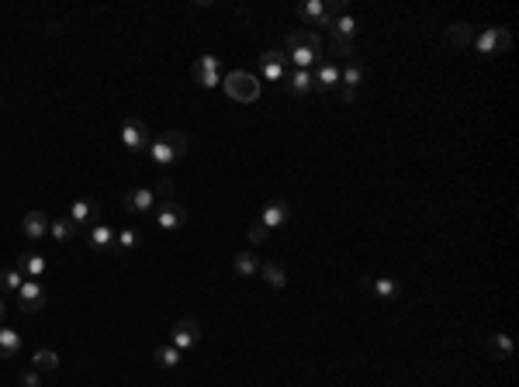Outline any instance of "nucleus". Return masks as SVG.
<instances>
[{
  "label": "nucleus",
  "instance_id": "nucleus-1",
  "mask_svg": "<svg viewBox=\"0 0 519 387\" xmlns=\"http://www.w3.org/2000/svg\"><path fill=\"white\" fill-rule=\"evenodd\" d=\"M284 56L298 66V70H311L318 59H322V38L309 31V28H302V31H291L288 38H284Z\"/></svg>",
  "mask_w": 519,
  "mask_h": 387
},
{
  "label": "nucleus",
  "instance_id": "nucleus-12",
  "mask_svg": "<svg viewBox=\"0 0 519 387\" xmlns=\"http://www.w3.org/2000/svg\"><path fill=\"white\" fill-rule=\"evenodd\" d=\"M311 80H315V90H322V94L339 90V66H336L329 56H322V59H318V70L311 73Z\"/></svg>",
  "mask_w": 519,
  "mask_h": 387
},
{
  "label": "nucleus",
  "instance_id": "nucleus-28",
  "mask_svg": "<svg viewBox=\"0 0 519 387\" xmlns=\"http://www.w3.org/2000/svg\"><path fill=\"white\" fill-rule=\"evenodd\" d=\"M447 38H450V45H457V49L474 45V31H471V24H450Z\"/></svg>",
  "mask_w": 519,
  "mask_h": 387
},
{
  "label": "nucleus",
  "instance_id": "nucleus-29",
  "mask_svg": "<svg viewBox=\"0 0 519 387\" xmlns=\"http://www.w3.org/2000/svg\"><path fill=\"white\" fill-rule=\"evenodd\" d=\"M31 363H35V370H42V374H52V370L59 367V353H56V349H35Z\"/></svg>",
  "mask_w": 519,
  "mask_h": 387
},
{
  "label": "nucleus",
  "instance_id": "nucleus-24",
  "mask_svg": "<svg viewBox=\"0 0 519 387\" xmlns=\"http://www.w3.org/2000/svg\"><path fill=\"white\" fill-rule=\"evenodd\" d=\"M260 274H263V281H267L274 290L288 287V270H284L281 263H263V267H260Z\"/></svg>",
  "mask_w": 519,
  "mask_h": 387
},
{
  "label": "nucleus",
  "instance_id": "nucleus-33",
  "mask_svg": "<svg viewBox=\"0 0 519 387\" xmlns=\"http://www.w3.org/2000/svg\"><path fill=\"white\" fill-rule=\"evenodd\" d=\"M329 59L336 63V59H343V63H353L357 59V52H353V42H332V49H329Z\"/></svg>",
  "mask_w": 519,
  "mask_h": 387
},
{
  "label": "nucleus",
  "instance_id": "nucleus-21",
  "mask_svg": "<svg viewBox=\"0 0 519 387\" xmlns=\"http://www.w3.org/2000/svg\"><path fill=\"white\" fill-rule=\"evenodd\" d=\"M17 353H21V332L0 325V360H10V356H17Z\"/></svg>",
  "mask_w": 519,
  "mask_h": 387
},
{
  "label": "nucleus",
  "instance_id": "nucleus-25",
  "mask_svg": "<svg viewBox=\"0 0 519 387\" xmlns=\"http://www.w3.org/2000/svg\"><path fill=\"white\" fill-rule=\"evenodd\" d=\"M371 287H374V294H378L381 301H395V297L402 294V284H398L395 277H374Z\"/></svg>",
  "mask_w": 519,
  "mask_h": 387
},
{
  "label": "nucleus",
  "instance_id": "nucleus-3",
  "mask_svg": "<svg viewBox=\"0 0 519 387\" xmlns=\"http://www.w3.org/2000/svg\"><path fill=\"white\" fill-rule=\"evenodd\" d=\"M222 87H225V94L232 97V100H239V104H253L260 97V80L253 73H246V70L225 73L222 77Z\"/></svg>",
  "mask_w": 519,
  "mask_h": 387
},
{
  "label": "nucleus",
  "instance_id": "nucleus-9",
  "mask_svg": "<svg viewBox=\"0 0 519 387\" xmlns=\"http://www.w3.org/2000/svg\"><path fill=\"white\" fill-rule=\"evenodd\" d=\"M198 342H201V325L191 322V318H180L173 325V332H170V346H177L184 353V349H194Z\"/></svg>",
  "mask_w": 519,
  "mask_h": 387
},
{
  "label": "nucleus",
  "instance_id": "nucleus-5",
  "mask_svg": "<svg viewBox=\"0 0 519 387\" xmlns=\"http://www.w3.org/2000/svg\"><path fill=\"white\" fill-rule=\"evenodd\" d=\"M509 45H513V38H509L506 28H485L481 35H474V49H478L481 56H499V52H506Z\"/></svg>",
  "mask_w": 519,
  "mask_h": 387
},
{
  "label": "nucleus",
  "instance_id": "nucleus-10",
  "mask_svg": "<svg viewBox=\"0 0 519 387\" xmlns=\"http://www.w3.org/2000/svg\"><path fill=\"white\" fill-rule=\"evenodd\" d=\"M17 304H21L24 315H38L42 304H45V287H42V281H24L21 290H17Z\"/></svg>",
  "mask_w": 519,
  "mask_h": 387
},
{
  "label": "nucleus",
  "instance_id": "nucleus-31",
  "mask_svg": "<svg viewBox=\"0 0 519 387\" xmlns=\"http://www.w3.org/2000/svg\"><path fill=\"white\" fill-rule=\"evenodd\" d=\"M21 284H24V274H21L17 267L0 274V294H17V290H21Z\"/></svg>",
  "mask_w": 519,
  "mask_h": 387
},
{
  "label": "nucleus",
  "instance_id": "nucleus-6",
  "mask_svg": "<svg viewBox=\"0 0 519 387\" xmlns=\"http://www.w3.org/2000/svg\"><path fill=\"white\" fill-rule=\"evenodd\" d=\"M191 77H194V84H201L205 90L218 87V84H222V63H218V56H198L194 66H191Z\"/></svg>",
  "mask_w": 519,
  "mask_h": 387
},
{
  "label": "nucleus",
  "instance_id": "nucleus-35",
  "mask_svg": "<svg viewBox=\"0 0 519 387\" xmlns=\"http://www.w3.org/2000/svg\"><path fill=\"white\" fill-rule=\"evenodd\" d=\"M153 194H156V197H160L163 204H166V200H173V180H160Z\"/></svg>",
  "mask_w": 519,
  "mask_h": 387
},
{
  "label": "nucleus",
  "instance_id": "nucleus-19",
  "mask_svg": "<svg viewBox=\"0 0 519 387\" xmlns=\"http://www.w3.org/2000/svg\"><path fill=\"white\" fill-rule=\"evenodd\" d=\"M329 28H332V42H353V38H357V31H360V28H357V21H353L350 14L332 17V24H329Z\"/></svg>",
  "mask_w": 519,
  "mask_h": 387
},
{
  "label": "nucleus",
  "instance_id": "nucleus-17",
  "mask_svg": "<svg viewBox=\"0 0 519 387\" xmlns=\"http://www.w3.org/2000/svg\"><path fill=\"white\" fill-rule=\"evenodd\" d=\"M114 228L111 225H104V221H98V225H91V232H87V246L91 249H98V253H104V249H114Z\"/></svg>",
  "mask_w": 519,
  "mask_h": 387
},
{
  "label": "nucleus",
  "instance_id": "nucleus-20",
  "mask_svg": "<svg viewBox=\"0 0 519 387\" xmlns=\"http://www.w3.org/2000/svg\"><path fill=\"white\" fill-rule=\"evenodd\" d=\"M232 267H235V274H239V277H256L263 263H260V256H256L253 249H242V253L232 260Z\"/></svg>",
  "mask_w": 519,
  "mask_h": 387
},
{
  "label": "nucleus",
  "instance_id": "nucleus-39",
  "mask_svg": "<svg viewBox=\"0 0 519 387\" xmlns=\"http://www.w3.org/2000/svg\"><path fill=\"white\" fill-rule=\"evenodd\" d=\"M0 104H3V97H0Z\"/></svg>",
  "mask_w": 519,
  "mask_h": 387
},
{
  "label": "nucleus",
  "instance_id": "nucleus-23",
  "mask_svg": "<svg viewBox=\"0 0 519 387\" xmlns=\"http://www.w3.org/2000/svg\"><path fill=\"white\" fill-rule=\"evenodd\" d=\"M77 232H80V228H77L70 218H56V221H49V235H52L56 242H73Z\"/></svg>",
  "mask_w": 519,
  "mask_h": 387
},
{
  "label": "nucleus",
  "instance_id": "nucleus-4",
  "mask_svg": "<svg viewBox=\"0 0 519 387\" xmlns=\"http://www.w3.org/2000/svg\"><path fill=\"white\" fill-rule=\"evenodd\" d=\"M118 139H121V145L128 149V152H146L149 149V128H146V121H139V118H128L125 125H121V132H118Z\"/></svg>",
  "mask_w": 519,
  "mask_h": 387
},
{
  "label": "nucleus",
  "instance_id": "nucleus-14",
  "mask_svg": "<svg viewBox=\"0 0 519 387\" xmlns=\"http://www.w3.org/2000/svg\"><path fill=\"white\" fill-rule=\"evenodd\" d=\"M288 218H291L288 200H270V204L260 211V225H263V228H281V225H288Z\"/></svg>",
  "mask_w": 519,
  "mask_h": 387
},
{
  "label": "nucleus",
  "instance_id": "nucleus-38",
  "mask_svg": "<svg viewBox=\"0 0 519 387\" xmlns=\"http://www.w3.org/2000/svg\"><path fill=\"white\" fill-rule=\"evenodd\" d=\"M3 315H7V304L0 301V325H3Z\"/></svg>",
  "mask_w": 519,
  "mask_h": 387
},
{
  "label": "nucleus",
  "instance_id": "nucleus-11",
  "mask_svg": "<svg viewBox=\"0 0 519 387\" xmlns=\"http://www.w3.org/2000/svg\"><path fill=\"white\" fill-rule=\"evenodd\" d=\"M77 228H84V225H98L101 221V204L98 200H87V197H80V200H73L70 204V214H66Z\"/></svg>",
  "mask_w": 519,
  "mask_h": 387
},
{
  "label": "nucleus",
  "instance_id": "nucleus-37",
  "mask_svg": "<svg viewBox=\"0 0 519 387\" xmlns=\"http://www.w3.org/2000/svg\"><path fill=\"white\" fill-rule=\"evenodd\" d=\"M339 100H343V104H353V100H357V90H346V87H339Z\"/></svg>",
  "mask_w": 519,
  "mask_h": 387
},
{
  "label": "nucleus",
  "instance_id": "nucleus-2",
  "mask_svg": "<svg viewBox=\"0 0 519 387\" xmlns=\"http://www.w3.org/2000/svg\"><path fill=\"white\" fill-rule=\"evenodd\" d=\"M146 152H149L153 166H173L177 159L187 156V135H184V132H163L160 139L149 142Z\"/></svg>",
  "mask_w": 519,
  "mask_h": 387
},
{
  "label": "nucleus",
  "instance_id": "nucleus-16",
  "mask_svg": "<svg viewBox=\"0 0 519 387\" xmlns=\"http://www.w3.org/2000/svg\"><path fill=\"white\" fill-rule=\"evenodd\" d=\"M45 267H49V260H45L42 253H21V256H17V270L24 274V281L45 277Z\"/></svg>",
  "mask_w": 519,
  "mask_h": 387
},
{
  "label": "nucleus",
  "instance_id": "nucleus-13",
  "mask_svg": "<svg viewBox=\"0 0 519 387\" xmlns=\"http://www.w3.org/2000/svg\"><path fill=\"white\" fill-rule=\"evenodd\" d=\"M295 10H298V17H302L309 28H329V24H332V17H329V10H325L322 0H302Z\"/></svg>",
  "mask_w": 519,
  "mask_h": 387
},
{
  "label": "nucleus",
  "instance_id": "nucleus-32",
  "mask_svg": "<svg viewBox=\"0 0 519 387\" xmlns=\"http://www.w3.org/2000/svg\"><path fill=\"white\" fill-rule=\"evenodd\" d=\"M153 356H156V363H160V367H166V370L180 367V349H177V346H160Z\"/></svg>",
  "mask_w": 519,
  "mask_h": 387
},
{
  "label": "nucleus",
  "instance_id": "nucleus-7",
  "mask_svg": "<svg viewBox=\"0 0 519 387\" xmlns=\"http://www.w3.org/2000/svg\"><path fill=\"white\" fill-rule=\"evenodd\" d=\"M260 70H263V80L281 84L288 77V56H284V49H267L260 56Z\"/></svg>",
  "mask_w": 519,
  "mask_h": 387
},
{
  "label": "nucleus",
  "instance_id": "nucleus-22",
  "mask_svg": "<svg viewBox=\"0 0 519 387\" xmlns=\"http://www.w3.org/2000/svg\"><path fill=\"white\" fill-rule=\"evenodd\" d=\"M288 90L295 97H305L315 90V80H311V70H295L291 77H288Z\"/></svg>",
  "mask_w": 519,
  "mask_h": 387
},
{
  "label": "nucleus",
  "instance_id": "nucleus-15",
  "mask_svg": "<svg viewBox=\"0 0 519 387\" xmlns=\"http://www.w3.org/2000/svg\"><path fill=\"white\" fill-rule=\"evenodd\" d=\"M21 235H24L28 242H38L42 235H49V218H45L42 211H28V214L21 218Z\"/></svg>",
  "mask_w": 519,
  "mask_h": 387
},
{
  "label": "nucleus",
  "instance_id": "nucleus-8",
  "mask_svg": "<svg viewBox=\"0 0 519 387\" xmlns=\"http://www.w3.org/2000/svg\"><path fill=\"white\" fill-rule=\"evenodd\" d=\"M156 225L163 228V232H177V228H184L187 225V207L173 197V200H166L160 211H156Z\"/></svg>",
  "mask_w": 519,
  "mask_h": 387
},
{
  "label": "nucleus",
  "instance_id": "nucleus-36",
  "mask_svg": "<svg viewBox=\"0 0 519 387\" xmlns=\"http://www.w3.org/2000/svg\"><path fill=\"white\" fill-rule=\"evenodd\" d=\"M21 387H42L38 370H24V374H21Z\"/></svg>",
  "mask_w": 519,
  "mask_h": 387
},
{
  "label": "nucleus",
  "instance_id": "nucleus-26",
  "mask_svg": "<svg viewBox=\"0 0 519 387\" xmlns=\"http://www.w3.org/2000/svg\"><path fill=\"white\" fill-rule=\"evenodd\" d=\"M360 80H364V66L353 59V63H346L343 70H339V87H346V90H357L360 87Z\"/></svg>",
  "mask_w": 519,
  "mask_h": 387
},
{
  "label": "nucleus",
  "instance_id": "nucleus-30",
  "mask_svg": "<svg viewBox=\"0 0 519 387\" xmlns=\"http://www.w3.org/2000/svg\"><path fill=\"white\" fill-rule=\"evenodd\" d=\"M488 349H492L499 360H513V339H509L506 332H495V335L488 339Z\"/></svg>",
  "mask_w": 519,
  "mask_h": 387
},
{
  "label": "nucleus",
  "instance_id": "nucleus-18",
  "mask_svg": "<svg viewBox=\"0 0 519 387\" xmlns=\"http://www.w3.org/2000/svg\"><path fill=\"white\" fill-rule=\"evenodd\" d=\"M153 200H156V194L146 191V187H135V191L125 194V207H128L132 214H149V211H153Z\"/></svg>",
  "mask_w": 519,
  "mask_h": 387
},
{
  "label": "nucleus",
  "instance_id": "nucleus-27",
  "mask_svg": "<svg viewBox=\"0 0 519 387\" xmlns=\"http://www.w3.org/2000/svg\"><path fill=\"white\" fill-rule=\"evenodd\" d=\"M139 242H142V232L128 225V228H121V232L114 235V253H128V249H135Z\"/></svg>",
  "mask_w": 519,
  "mask_h": 387
},
{
  "label": "nucleus",
  "instance_id": "nucleus-34",
  "mask_svg": "<svg viewBox=\"0 0 519 387\" xmlns=\"http://www.w3.org/2000/svg\"><path fill=\"white\" fill-rule=\"evenodd\" d=\"M246 239H249V246H263V242L270 239V228H263L260 221H249V228H246Z\"/></svg>",
  "mask_w": 519,
  "mask_h": 387
}]
</instances>
